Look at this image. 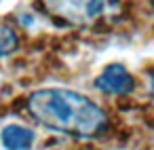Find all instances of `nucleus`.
Wrapping results in <instances>:
<instances>
[{"label":"nucleus","instance_id":"nucleus-7","mask_svg":"<svg viewBox=\"0 0 154 150\" xmlns=\"http://www.w3.org/2000/svg\"><path fill=\"white\" fill-rule=\"evenodd\" d=\"M152 9H154V0H152Z\"/></svg>","mask_w":154,"mask_h":150},{"label":"nucleus","instance_id":"nucleus-1","mask_svg":"<svg viewBox=\"0 0 154 150\" xmlns=\"http://www.w3.org/2000/svg\"><path fill=\"white\" fill-rule=\"evenodd\" d=\"M30 114L45 127L72 135V137H95L106 125V112L87 95L72 89H40L28 99Z\"/></svg>","mask_w":154,"mask_h":150},{"label":"nucleus","instance_id":"nucleus-3","mask_svg":"<svg viewBox=\"0 0 154 150\" xmlns=\"http://www.w3.org/2000/svg\"><path fill=\"white\" fill-rule=\"evenodd\" d=\"M95 87L110 95H127L135 89V78L125 66L112 64L95 78Z\"/></svg>","mask_w":154,"mask_h":150},{"label":"nucleus","instance_id":"nucleus-4","mask_svg":"<svg viewBox=\"0 0 154 150\" xmlns=\"http://www.w3.org/2000/svg\"><path fill=\"white\" fill-rule=\"evenodd\" d=\"M0 144L7 150H30L34 144V131L23 125H7L0 131Z\"/></svg>","mask_w":154,"mask_h":150},{"label":"nucleus","instance_id":"nucleus-2","mask_svg":"<svg viewBox=\"0 0 154 150\" xmlns=\"http://www.w3.org/2000/svg\"><path fill=\"white\" fill-rule=\"evenodd\" d=\"M45 7L72 23H93L116 9L118 0H42Z\"/></svg>","mask_w":154,"mask_h":150},{"label":"nucleus","instance_id":"nucleus-6","mask_svg":"<svg viewBox=\"0 0 154 150\" xmlns=\"http://www.w3.org/2000/svg\"><path fill=\"white\" fill-rule=\"evenodd\" d=\"M150 89H152V93H154V74H152V78H150Z\"/></svg>","mask_w":154,"mask_h":150},{"label":"nucleus","instance_id":"nucleus-5","mask_svg":"<svg viewBox=\"0 0 154 150\" xmlns=\"http://www.w3.org/2000/svg\"><path fill=\"white\" fill-rule=\"evenodd\" d=\"M19 45V38H17V32L5 23H0V57L2 55H9L17 49Z\"/></svg>","mask_w":154,"mask_h":150}]
</instances>
